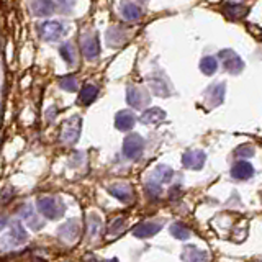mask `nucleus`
Listing matches in <instances>:
<instances>
[{
	"label": "nucleus",
	"mask_w": 262,
	"mask_h": 262,
	"mask_svg": "<svg viewBox=\"0 0 262 262\" xmlns=\"http://www.w3.org/2000/svg\"><path fill=\"white\" fill-rule=\"evenodd\" d=\"M200 70L204 72L205 76H213L218 70V61L216 58L213 56H205L204 59L200 61Z\"/></svg>",
	"instance_id": "obj_20"
},
{
	"label": "nucleus",
	"mask_w": 262,
	"mask_h": 262,
	"mask_svg": "<svg viewBox=\"0 0 262 262\" xmlns=\"http://www.w3.org/2000/svg\"><path fill=\"white\" fill-rule=\"evenodd\" d=\"M80 126H82L80 116L69 118V120L62 124L61 141L64 142V144H74V142L79 140V136H80Z\"/></svg>",
	"instance_id": "obj_1"
},
{
	"label": "nucleus",
	"mask_w": 262,
	"mask_h": 262,
	"mask_svg": "<svg viewBox=\"0 0 262 262\" xmlns=\"http://www.w3.org/2000/svg\"><path fill=\"white\" fill-rule=\"evenodd\" d=\"M220 59L223 62V68L228 70L230 74H240L241 70L244 69V62L242 59L236 54L233 50H223L220 51Z\"/></svg>",
	"instance_id": "obj_2"
},
{
	"label": "nucleus",
	"mask_w": 262,
	"mask_h": 262,
	"mask_svg": "<svg viewBox=\"0 0 262 262\" xmlns=\"http://www.w3.org/2000/svg\"><path fill=\"white\" fill-rule=\"evenodd\" d=\"M140 120L144 124H156L166 120V112L158 108V106H152V108H148L146 112H142Z\"/></svg>",
	"instance_id": "obj_12"
},
{
	"label": "nucleus",
	"mask_w": 262,
	"mask_h": 262,
	"mask_svg": "<svg viewBox=\"0 0 262 262\" xmlns=\"http://www.w3.org/2000/svg\"><path fill=\"white\" fill-rule=\"evenodd\" d=\"M38 33L46 41H56L66 33V28L61 22H44L38 26Z\"/></svg>",
	"instance_id": "obj_3"
},
{
	"label": "nucleus",
	"mask_w": 262,
	"mask_h": 262,
	"mask_svg": "<svg viewBox=\"0 0 262 262\" xmlns=\"http://www.w3.org/2000/svg\"><path fill=\"white\" fill-rule=\"evenodd\" d=\"M151 86H152V88H154V92H158L159 95H162V97H166V95H169V88H168V86H166L164 80H160V79H152V80H151Z\"/></svg>",
	"instance_id": "obj_28"
},
{
	"label": "nucleus",
	"mask_w": 262,
	"mask_h": 262,
	"mask_svg": "<svg viewBox=\"0 0 262 262\" xmlns=\"http://www.w3.org/2000/svg\"><path fill=\"white\" fill-rule=\"evenodd\" d=\"M20 215L23 216V220H25L26 223H30V226H33L34 230H40L41 226H43V223L38 222V220H36V215H34L33 208L30 206V205H26V206H22Z\"/></svg>",
	"instance_id": "obj_21"
},
{
	"label": "nucleus",
	"mask_w": 262,
	"mask_h": 262,
	"mask_svg": "<svg viewBox=\"0 0 262 262\" xmlns=\"http://www.w3.org/2000/svg\"><path fill=\"white\" fill-rule=\"evenodd\" d=\"M252 154H254V148H252V146H248V144L240 146V148H238V150L234 151V156L240 158V159H248V158H251Z\"/></svg>",
	"instance_id": "obj_29"
},
{
	"label": "nucleus",
	"mask_w": 262,
	"mask_h": 262,
	"mask_svg": "<svg viewBox=\"0 0 262 262\" xmlns=\"http://www.w3.org/2000/svg\"><path fill=\"white\" fill-rule=\"evenodd\" d=\"M77 234H79V224H77L74 220H69L68 223L59 228V236H61L64 241H69V242L74 241Z\"/></svg>",
	"instance_id": "obj_15"
},
{
	"label": "nucleus",
	"mask_w": 262,
	"mask_h": 262,
	"mask_svg": "<svg viewBox=\"0 0 262 262\" xmlns=\"http://www.w3.org/2000/svg\"><path fill=\"white\" fill-rule=\"evenodd\" d=\"M59 86H61L64 90H68V92H76L77 90V80H76L74 76L62 77V79L59 80Z\"/></svg>",
	"instance_id": "obj_27"
},
{
	"label": "nucleus",
	"mask_w": 262,
	"mask_h": 262,
	"mask_svg": "<svg viewBox=\"0 0 262 262\" xmlns=\"http://www.w3.org/2000/svg\"><path fill=\"white\" fill-rule=\"evenodd\" d=\"M226 14H228L231 18H244V16L248 15V8L240 4H228L226 5Z\"/></svg>",
	"instance_id": "obj_24"
},
{
	"label": "nucleus",
	"mask_w": 262,
	"mask_h": 262,
	"mask_svg": "<svg viewBox=\"0 0 262 262\" xmlns=\"http://www.w3.org/2000/svg\"><path fill=\"white\" fill-rule=\"evenodd\" d=\"M108 190L115 198L122 202H130L131 196H133V190H131L128 184H115V186H112Z\"/></svg>",
	"instance_id": "obj_14"
},
{
	"label": "nucleus",
	"mask_w": 262,
	"mask_h": 262,
	"mask_svg": "<svg viewBox=\"0 0 262 262\" xmlns=\"http://www.w3.org/2000/svg\"><path fill=\"white\" fill-rule=\"evenodd\" d=\"M97 94H98V88L92 86V84H86L84 87L80 88L79 92V100L84 105H90L95 98H97Z\"/></svg>",
	"instance_id": "obj_18"
},
{
	"label": "nucleus",
	"mask_w": 262,
	"mask_h": 262,
	"mask_svg": "<svg viewBox=\"0 0 262 262\" xmlns=\"http://www.w3.org/2000/svg\"><path fill=\"white\" fill-rule=\"evenodd\" d=\"M10 233H12V240L15 244H23L26 241V233L23 230V224L20 222H12L10 223Z\"/></svg>",
	"instance_id": "obj_19"
},
{
	"label": "nucleus",
	"mask_w": 262,
	"mask_h": 262,
	"mask_svg": "<svg viewBox=\"0 0 262 262\" xmlns=\"http://www.w3.org/2000/svg\"><path fill=\"white\" fill-rule=\"evenodd\" d=\"M82 52H84V56L87 61H94V59H97L98 54H100V43H98V38L95 36H87L84 40V43H82Z\"/></svg>",
	"instance_id": "obj_7"
},
{
	"label": "nucleus",
	"mask_w": 262,
	"mask_h": 262,
	"mask_svg": "<svg viewBox=\"0 0 262 262\" xmlns=\"http://www.w3.org/2000/svg\"><path fill=\"white\" fill-rule=\"evenodd\" d=\"M88 222H90V220H88ZM88 228H90V234L92 236H95L97 234V231L100 230V220L95 216V223L92 224V222H90V224H88Z\"/></svg>",
	"instance_id": "obj_31"
},
{
	"label": "nucleus",
	"mask_w": 262,
	"mask_h": 262,
	"mask_svg": "<svg viewBox=\"0 0 262 262\" xmlns=\"http://www.w3.org/2000/svg\"><path fill=\"white\" fill-rule=\"evenodd\" d=\"M142 148H144V141H142L141 136L131 133L123 142V154L130 159H138L142 154Z\"/></svg>",
	"instance_id": "obj_4"
},
{
	"label": "nucleus",
	"mask_w": 262,
	"mask_h": 262,
	"mask_svg": "<svg viewBox=\"0 0 262 262\" xmlns=\"http://www.w3.org/2000/svg\"><path fill=\"white\" fill-rule=\"evenodd\" d=\"M182 259H186V260H206V259H208V256H206V252L200 251V249L188 246V248L184 249V252H182Z\"/></svg>",
	"instance_id": "obj_22"
},
{
	"label": "nucleus",
	"mask_w": 262,
	"mask_h": 262,
	"mask_svg": "<svg viewBox=\"0 0 262 262\" xmlns=\"http://www.w3.org/2000/svg\"><path fill=\"white\" fill-rule=\"evenodd\" d=\"M61 56H62V59L68 64H74V61H76V50H74V46H72V43H64L62 46H61Z\"/></svg>",
	"instance_id": "obj_26"
},
{
	"label": "nucleus",
	"mask_w": 262,
	"mask_h": 262,
	"mask_svg": "<svg viewBox=\"0 0 262 262\" xmlns=\"http://www.w3.org/2000/svg\"><path fill=\"white\" fill-rule=\"evenodd\" d=\"M205 152L204 151H187L186 154H184V158H182V164H184V168H187V169H202L204 168V164H205Z\"/></svg>",
	"instance_id": "obj_6"
},
{
	"label": "nucleus",
	"mask_w": 262,
	"mask_h": 262,
	"mask_svg": "<svg viewBox=\"0 0 262 262\" xmlns=\"http://www.w3.org/2000/svg\"><path fill=\"white\" fill-rule=\"evenodd\" d=\"M160 228H162V224L160 223H156V222H148V223H141L138 224L136 228L133 230V234L136 238H140V240H144V238H151L156 233H159Z\"/></svg>",
	"instance_id": "obj_8"
},
{
	"label": "nucleus",
	"mask_w": 262,
	"mask_h": 262,
	"mask_svg": "<svg viewBox=\"0 0 262 262\" xmlns=\"http://www.w3.org/2000/svg\"><path fill=\"white\" fill-rule=\"evenodd\" d=\"M231 176L234 178H240V180H246V178L254 176V168L246 160H238L231 169Z\"/></svg>",
	"instance_id": "obj_10"
},
{
	"label": "nucleus",
	"mask_w": 262,
	"mask_h": 262,
	"mask_svg": "<svg viewBox=\"0 0 262 262\" xmlns=\"http://www.w3.org/2000/svg\"><path fill=\"white\" fill-rule=\"evenodd\" d=\"M126 102L131 106H134V108H141L142 105L150 102V98H148L146 95H144V92L140 90V88L130 87L128 90H126Z\"/></svg>",
	"instance_id": "obj_11"
},
{
	"label": "nucleus",
	"mask_w": 262,
	"mask_h": 262,
	"mask_svg": "<svg viewBox=\"0 0 262 262\" xmlns=\"http://www.w3.org/2000/svg\"><path fill=\"white\" fill-rule=\"evenodd\" d=\"M32 10L36 16H48L54 12V2L52 0H33Z\"/></svg>",
	"instance_id": "obj_13"
},
{
	"label": "nucleus",
	"mask_w": 262,
	"mask_h": 262,
	"mask_svg": "<svg viewBox=\"0 0 262 262\" xmlns=\"http://www.w3.org/2000/svg\"><path fill=\"white\" fill-rule=\"evenodd\" d=\"M224 100V84H216L210 90V104L220 105Z\"/></svg>",
	"instance_id": "obj_25"
},
{
	"label": "nucleus",
	"mask_w": 262,
	"mask_h": 262,
	"mask_svg": "<svg viewBox=\"0 0 262 262\" xmlns=\"http://www.w3.org/2000/svg\"><path fill=\"white\" fill-rule=\"evenodd\" d=\"M170 234L177 238V240L184 241V240H188L190 238V230L182 223H174V224H170Z\"/></svg>",
	"instance_id": "obj_23"
},
{
	"label": "nucleus",
	"mask_w": 262,
	"mask_h": 262,
	"mask_svg": "<svg viewBox=\"0 0 262 262\" xmlns=\"http://www.w3.org/2000/svg\"><path fill=\"white\" fill-rule=\"evenodd\" d=\"M172 176H174V170L170 168H168V166H158L152 172L151 180L159 182V184H168L172 178Z\"/></svg>",
	"instance_id": "obj_17"
},
{
	"label": "nucleus",
	"mask_w": 262,
	"mask_h": 262,
	"mask_svg": "<svg viewBox=\"0 0 262 262\" xmlns=\"http://www.w3.org/2000/svg\"><path fill=\"white\" fill-rule=\"evenodd\" d=\"M134 123H136V118H134V115L131 112L122 110V112L116 113V116H115V126H116V130H120V131H130L131 128L134 126Z\"/></svg>",
	"instance_id": "obj_9"
},
{
	"label": "nucleus",
	"mask_w": 262,
	"mask_h": 262,
	"mask_svg": "<svg viewBox=\"0 0 262 262\" xmlns=\"http://www.w3.org/2000/svg\"><path fill=\"white\" fill-rule=\"evenodd\" d=\"M124 228V222L123 220L120 218V220H115V222H113V226H112V233H116V230L118 231H122Z\"/></svg>",
	"instance_id": "obj_32"
},
{
	"label": "nucleus",
	"mask_w": 262,
	"mask_h": 262,
	"mask_svg": "<svg viewBox=\"0 0 262 262\" xmlns=\"http://www.w3.org/2000/svg\"><path fill=\"white\" fill-rule=\"evenodd\" d=\"M76 0H59V8L62 12H70L74 8Z\"/></svg>",
	"instance_id": "obj_30"
},
{
	"label": "nucleus",
	"mask_w": 262,
	"mask_h": 262,
	"mask_svg": "<svg viewBox=\"0 0 262 262\" xmlns=\"http://www.w3.org/2000/svg\"><path fill=\"white\" fill-rule=\"evenodd\" d=\"M122 15H123V18L128 20V22H138L141 18L142 12H141V8L136 4L124 2L122 5Z\"/></svg>",
	"instance_id": "obj_16"
},
{
	"label": "nucleus",
	"mask_w": 262,
	"mask_h": 262,
	"mask_svg": "<svg viewBox=\"0 0 262 262\" xmlns=\"http://www.w3.org/2000/svg\"><path fill=\"white\" fill-rule=\"evenodd\" d=\"M36 205H38V210H40L41 215H44L50 220H56L62 215V208L59 206L58 200L52 198V196H43V198H38Z\"/></svg>",
	"instance_id": "obj_5"
}]
</instances>
